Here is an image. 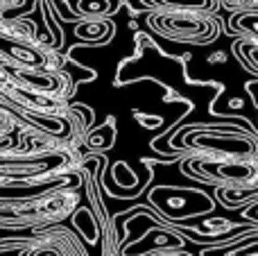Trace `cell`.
I'll return each mask as SVG.
<instances>
[{
    "instance_id": "cell-1",
    "label": "cell",
    "mask_w": 258,
    "mask_h": 256,
    "mask_svg": "<svg viewBox=\"0 0 258 256\" xmlns=\"http://www.w3.org/2000/svg\"><path fill=\"white\" fill-rule=\"evenodd\" d=\"M154 25L168 34L177 36L179 41H211L213 36V25L204 21L188 16V14H161L154 18Z\"/></svg>"
},
{
    "instance_id": "cell-2",
    "label": "cell",
    "mask_w": 258,
    "mask_h": 256,
    "mask_svg": "<svg viewBox=\"0 0 258 256\" xmlns=\"http://www.w3.org/2000/svg\"><path fill=\"white\" fill-rule=\"evenodd\" d=\"M247 3H258V0H247Z\"/></svg>"
}]
</instances>
